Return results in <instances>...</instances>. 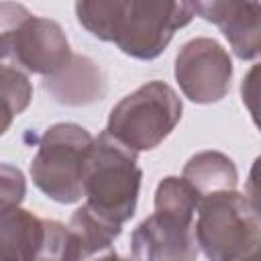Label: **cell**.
Here are the masks:
<instances>
[{
  "label": "cell",
  "mask_w": 261,
  "mask_h": 261,
  "mask_svg": "<svg viewBox=\"0 0 261 261\" xmlns=\"http://www.w3.org/2000/svg\"><path fill=\"white\" fill-rule=\"evenodd\" d=\"M173 75L188 100L216 104L230 90L232 59L216 39L196 37L177 51Z\"/></svg>",
  "instance_id": "obj_7"
},
{
  "label": "cell",
  "mask_w": 261,
  "mask_h": 261,
  "mask_svg": "<svg viewBox=\"0 0 261 261\" xmlns=\"http://www.w3.org/2000/svg\"><path fill=\"white\" fill-rule=\"evenodd\" d=\"M141 179L137 153L108 133L94 137L82 171V194L92 212L122 226L135 216Z\"/></svg>",
  "instance_id": "obj_2"
},
{
  "label": "cell",
  "mask_w": 261,
  "mask_h": 261,
  "mask_svg": "<svg viewBox=\"0 0 261 261\" xmlns=\"http://www.w3.org/2000/svg\"><path fill=\"white\" fill-rule=\"evenodd\" d=\"M37 261H67V226L63 222L47 218L45 245Z\"/></svg>",
  "instance_id": "obj_17"
},
{
  "label": "cell",
  "mask_w": 261,
  "mask_h": 261,
  "mask_svg": "<svg viewBox=\"0 0 261 261\" xmlns=\"http://www.w3.org/2000/svg\"><path fill=\"white\" fill-rule=\"evenodd\" d=\"M181 177L204 198L216 192L234 190L239 171L228 155L220 151H200L186 161Z\"/></svg>",
  "instance_id": "obj_13"
},
{
  "label": "cell",
  "mask_w": 261,
  "mask_h": 261,
  "mask_svg": "<svg viewBox=\"0 0 261 261\" xmlns=\"http://www.w3.org/2000/svg\"><path fill=\"white\" fill-rule=\"evenodd\" d=\"M194 12L208 22H214L232 53L251 61L259 57L261 39V4L259 2H196Z\"/></svg>",
  "instance_id": "obj_9"
},
{
  "label": "cell",
  "mask_w": 261,
  "mask_h": 261,
  "mask_svg": "<svg viewBox=\"0 0 261 261\" xmlns=\"http://www.w3.org/2000/svg\"><path fill=\"white\" fill-rule=\"evenodd\" d=\"M33 100V84L20 69L0 63V137Z\"/></svg>",
  "instance_id": "obj_14"
},
{
  "label": "cell",
  "mask_w": 261,
  "mask_h": 261,
  "mask_svg": "<svg viewBox=\"0 0 261 261\" xmlns=\"http://www.w3.org/2000/svg\"><path fill=\"white\" fill-rule=\"evenodd\" d=\"M120 230L122 226L108 222L82 204L67 224V261H90L112 251Z\"/></svg>",
  "instance_id": "obj_12"
},
{
  "label": "cell",
  "mask_w": 261,
  "mask_h": 261,
  "mask_svg": "<svg viewBox=\"0 0 261 261\" xmlns=\"http://www.w3.org/2000/svg\"><path fill=\"white\" fill-rule=\"evenodd\" d=\"M239 261H259V251H253V253H249L247 257H243Z\"/></svg>",
  "instance_id": "obj_19"
},
{
  "label": "cell",
  "mask_w": 261,
  "mask_h": 261,
  "mask_svg": "<svg viewBox=\"0 0 261 261\" xmlns=\"http://www.w3.org/2000/svg\"><path fill=\"white\" fill-rule=\"evenodd\" d=\"M200 200L202 196L184 177L167 175L155 188L153 206L159 214H171L184 220H194Z\"/></svg>",
  "instance_id": "obj_15"
},
{
  "label": "cell",
  "mask_w": 261,
  "mask_h": 261,
  "mask_svg": "<svg viewBox=\"0 0 261 261\" xmlns=\"http://www.w3.org/2000/svg\"><path fill=\"white\" fill-rule=\"evenodd\" d=\"M194 239L208 261H239L259 251L257 200L234 190L204 196L194 216Z\"/></svg>",
  "instance_id": "obj_3"
},
{
  "label": "cell",
  "mask_w": 261,
  "mask_h": 261,
  "mask_svg": "<svg viewBox=\"0 0 261 261\" xmlns=\"http://www.w3.org/2000/svg\"><path fill=\"white\" fill-rule=\"evenodd\" d=\"M71 55L59 22L35 16L22 4L0 2V63L47 77L65 67Z\"/></svg>",
  "instance_id": "obj_4"
},
{
  "label": "cell",
  "mask_w": 261,
  "mask_h": 261,
  "mask_svg": "<svg viewBox=\"0 0 261 261\" xmlns=\"http://www.w3.org/2000/svg\"><path fill=\"white\" fill-rule=\"evenodd\" d=\"M90 261H130V259L120 257V255L112 249V251H108V253H104V255H100V257H96V259H90Z\"/></svg>",
  "instance_id": "obj_18"
},
{
  "label": "cell",
  "mask_w": 261,
  "mask_h": 261,
  "mask_svg": "<svg viewBox=\"0 0 261 261\" xmlns=\"http://www.w3.org/2000/svg\"><path fill=\"white\" fill-rule=\"evenodd\" d=\"M194 220L153 212L130 234V261H196Z\"/></svg>",
  "instance_id": "obj_8"
},
{
  "label": "cell",
  "mask_w": 261,
  "mask_h": 261,
  "mask_svg": "<svg viewBox=\"0 0 261 261\" xmlns=\"http://www.w3.org/2000/svg\"><path fill=\"white\" fill-rule=\"evenodd\" d=\"M181 112L177 92L169 84L153 80L112 106L104 133L133 153L153 151L177 126Z\"/></svg>",
  "instance_id": "obj_5"
},
{
  "label": "cell",
  "mask_w": 261,
  "mask_h": 261,
  "mask_svg": "<svg viewBox=\"0 0 261 261\" xmlns=\"http://www.w3.org/2000/svg\"><path fill=\"white\" fill-rule=\"evenodd\" d=\"M47 232V218L20 206L0 210V261H37Z\"/></svg>",
  "instance_id": "obj_11"
},
{
  "label": "cell",
  "mask_w": 261,
  "mask_h": 261,
  "mask_svg": "<svg viewBox=\"0 0 261 261\" xmlns=\"http://www.w3.org/2000/svg\"><path fill=\"white\" fill-rule=\"evenodd\" d=\"M94 137L75 122L51 124L37 143L31 159L33 184L57 204H75L82 194V171Z\"/></svg>",
  "instance_id": "obj_6"
},
{
  "label": "cell",
  "mask_w": 261,
  "mask_h": 261,
  "mask_svg": "<svg viewBox=\"0 0 261 261\" xmlns=\"http://www.w3.org/2000/svg\"><path fill=\"white\" fill-rule=\"evenodd\" d=\"M43 90L53 102L63 106H88L108 94L104 69L86 55H71L69 63L57 73L43 77Z\"/></svg>",
  "instance_id": "obj_10"
},
{
  "label": "cell",
  "mask_w": 261,
  "mask_h": 261,
  "mask_svg": "<svg viewBox=\"0 0 261 261\" xmlns=\"http://www.w3.org/2000/svg\"><path fill=\"white\" fill-rule=\"evenodd\" d=\"M73 8L90 35L141 61L159 57L196 16L194 2L177 0H80Z\"/></svg>",
  "instance_id": "obj_1"
},
{
  "label": "cell",
  "mask_w": 261,
  "mask_h": 261,
  "mask_svg": "<svg viewBox=\"0 0 261 261\" xmlns=\"http://www.w3.org/2000/svg\"><path fill=\"white\" fill-rule=\"evenodd\" d=\"M27 194L24 173L10 163H0V210L8 206H20Z\"/></svg>",
  "instance_id": "obj_16"
}]
</instances>
